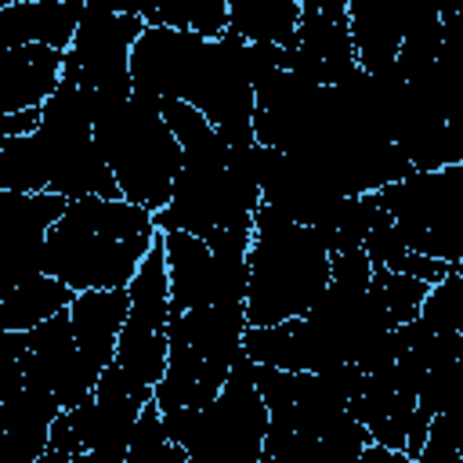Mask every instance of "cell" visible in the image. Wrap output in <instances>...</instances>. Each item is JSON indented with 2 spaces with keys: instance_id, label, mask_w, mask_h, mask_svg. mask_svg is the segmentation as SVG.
<instances>
[{
  "instance_id": "22",
  "label": "cell",
  "mask_w": 463,
  "mask_h": 463,
  "mask_svg": "<svg viewBox=\"0 0 463 463\" xmlns=\"http://www.w3.org/2000/svg\"><path fill=\"white\" fill-rule=\"evenodd\" d=\"M373 289L383 300V307L391 311L394 326L420 318V307H423V300L430 293L427 282L409 279V275H398V271H387V268H373Z\"/></svg>"
},
{
  "instance_id": "4",
  "label": "cell",
  "mask_w": 463,
  "mask_h": 463,
  "mask_svg": "<svg viewBox=\"0 0 463 463\" xmlns=\"http://www.w3.org/2000/svg\"><path fill=\"white\" fill-rule=\"evenodd\" d=\"M409 250L456 268L463 260V163L441 170H412L380 192Z\"/></svg>"
},
{
  "instance_id": "23",
  "label": "cell",
  "mask_w": 463,
  "mask_h": 463,
  "mask_svg": "<svg viewBox=\"0 0 463 463\" xmlns=\"http://www.w3.org/2000/svg\"><path fill=\"white\" fill-rule=\"evenodd\" d=\"M420 318L434 329V333H463V275L449 271L438 286H430Z\"/></svg>"
},
{
  "instance_id": "6",
  "label": "cell",
  "mask_w": 463,
  "mask_h": 463,
  "mask_svg": "<svg viewBox=\"0 0 463 463\" xmlns=\"http://www.w3.org/2000/svg\"><path fill=\"white\" fill-rule=\"evenodd\" d=\"M170 275H166V250L163 235L152 242L148 257L141 260L130 282V315L119 333L116 365L137 391L156 394L159 380L170 365Z\"/></svg>"
},
{
  "instance_id": "21",
  "label": "cell",
  "mask_w": 463,
  "mask_h": 463,
  "mask_svg": "<svg viewBox=\"0 0 463 463\" xmlns=\"http://www.w3.org/2000/svg\"><path fill=\"white\" fill-rule=\"evenodd\" d=\"M127 463H188V452L166 438L163 412H159L156 402L145 405V412H141V420L134 427Z\"/></svg>"
},
{
  "instance_id": "15",
  "label": "cell",
  "mask_w": 463,
  "mask_h": 463,
  "mask_svg": "<svg viewBox=\"0 0 463 463\" xmlns=\"http://www.w3.org/2000/svg\"><path fill=\"white\" fill-rule=\"evenodd\" d=\"M170 275V315L217 304V264L206 239L188 232H159Z\"/></svg>"
},
{
  "instance_id": "26",
  "label": "cell",
  "mask_w": 463,
  "mask_h": 463,
  "mask_svg": "<svg viewBox=\"0 0 463 463\" xmlns=\"http://www.w3.org/2000/svg\"><path fill=\"white\" fill-rule=\"evenodd\" d=\"M354 463H412L405 452H398V449H383V445H369Z\"/></svg>"
},
{
  "instance_id": "3",
  "label": "cell",
  "mask_w": 463,
  "mask_h": 463,
  "mask_svg": "<svg viewBox=\"0 0 463 463\" xmlns=\"http://www.w3.org/2000/svg\"><path fill=\"white\" fill-rule=\"evenodd\" d=\"M90 119H94V141L123 192L127 203L148 210L152 217L170 206L174 181L181 174L184 152L174 137L170 123L163 119V105L127 98V101H105L90 94Z\"/></svg>"
},
{
  "instance_id": "16",
  "label": "cell",
  "mask_w": 463,
  "mask_h": 463,
  "mask_svg": "<svg viewBox=\"0 0 463 463\" xmlns=\"http://www.w3.org/2000/svg\"><path fill=\"white\" fill-rule=\"evenodd\" d=\"M76 300V293L58 282L47 271L29 275L25 282L4 289V304H0V329L4 333H29L36 326H43L47 318L69 311Z\"/></svg>"
},
{
  "instance_id": "13",
  "label": "cell",
  "mask_w": 463,
  "mask_h": 463,
  "mask_svg": "<svg viewBox=\"0 0 463 463\" xmlns=\"http://www.w3.org/2000/svg\"><path fill=\"white\" fill-rule=\"evenodd\" d=\"M87 14V4L72 0H29V4H4L0 7V47H54L69 51L76 40V29Z\"/></svg>"
},
{
  "instance_id": "9",
  "label": "cell",
  "mask_w": 463,
  "mask_h": 463,
  "mask_svg": "<svg viewBox=\"0 0 463 463\" xmlns=\"http://www.w3.org/2000/svg\"><path fill=\"white\" fill-rule=\"evenodd\" d=\"M65 210L69 199L54 192H36V195L0 192V257L7 271V289L43 271L47 235Z\"/></svg>"
},
{
  "instance_id": "14",
  "label": "cell",
  "mask_w": 463,
  "mask_h": 463,
  "mask_svg": "<svg viewBox=\"0 0 463 463\" xmlns=\"http://www.w3.org/2000/svg\"><path fill=\"white\" fill-rule=\"evenodd\" d=\"M351 18V40L358 54V69L376 76L391 65H398V51L412 18V4L394 0H347Z\"/></svg>"
},
{
  "instance_id": "7",
  "label": "cell",
  "mask_w": 463,
  "mask_h": 463,
  "mask_svg": "<svg viewBox=\"0 0 463 463\" xmlns=\"http://www.w3.org/2000/svg\"><path fill=\"white\" fill-rule=\"evenodd\" d=\"M145 29H148V22L130 7L87 4L76 40L65 51V80H72L80 90H90L105 101L134 98L130 54Z\"/></svg>"
},
{
  "instance_id": "17",
  "label": "cell",
  "mask_w": 463,
  "mask_h": 463,
  "mask_svg": "<svg viewBox=\"0 0 463 463\" xmlns=\"http://www.w3.org/2000/svg\"><path fill=\"white\" fill-rule=\"evenodd\" d=\"M300 29V0H228V33L242 43L293 47Z\"/></svg>"
},
{
  "instance_id": "27",
  "label": "cell",
  "mask_w": 463,
  "mask_h": 463,
  "mask_svg": "<svg viewBox=\"0 0 463 463\" xmlns=\"http://www.w3.org/2000/svg\"><path fill=\"white\" fill-rule=\"evenodd\" d=\"M452 271H459V275H463V260H459V264H456V268H452Z\"/></svg>"
},
{
  "instance_id": "24",
  "label": "cell",
  "mask_w": 463,
  "mask_h": 463,
  "mask_svg": "<svg viewBox=\"0 0 463 463\" xmlns=\"http://www.w3.org/2000/svg\"><path fill=\"white\" fill-rule=\"evenodd\" d=\"M318 445H322V463H354L373 445V434L365 430V423L344 412L318 434Z\"/></svg>"
},
{
  "instance_id": "18",
  "label": "cell",
  "mask_w": 463,
  "mask_h": 463,
  "mask_svg": "<svg viewBox=\"0 0 463 463\" xmlns=\"http://www.w3.org/2000/svg\"><path fill=\"white\" fill-rule=\"evenodd\" d=\"M130 11H137L148 25L195 33L203 40H221L228 33V0H163Z\"/></svg>"
},
{
  "instance_id": "20",
  "label": "cell",
  "mask_w": 463,
  "mask_h": 463,
  "mask_svg": "<svg viewBox=\"0 0 463 463\" xmlns=\"http://www.w3.org/2000/svg\"><path fill=\"white\" fill-rule=\"evenodd\" d=\"M0 192H18V195L47 192V163L36 134L0 141Z\"/></svg>"
},
{
  "instance_id": "11",
  "label": "cell",
  "mask_w": 463,
  "mask_h": 463,
  "mask_svg": "<svg viewBox=\"0 0 463 463\" xmlns=\"http://www.w3.org/2000/svg\"><path fill=\"white\" fill-rule=\"evenodd\" d=\"M130 315V289H90L76 293L69 318H72V336L80 358L101 376L116 362L119 333Z\"/></svg>"
},
{
  "instance_id": "5",
  "label": "cell",
  "mask_w": 463,
  "mask_h": 463,
  "mask_svg": "<svg viewBox=\"0 0 463 463\" xmlns=\"http://www.w3.org/2000/svg\"><path fill=\"white\" fill-rule=\"evenodd\" d=\"M271 412L253 380V362L242 354L224 383V391L199 409L188 441V463H260L268 441Z\"/></svg>"
},
{
  "instance_id": "1",
  "label": "cell",
  "mask_w": 463,
  "mask_h": 463,
  "mask_svg": "<svg viewBox=\"0 0 463 463\" xmlns=\"http://www.w3.org/2000/svg\"><path fill=\"white\" fill-rule=\"evenodd\" d=\"M156 239V217L127 199H72L47 235L43 271L72 293L130 289Z\"/></svg>"
},
{
  "instance_id": "12",
  "label": "cell",
  "mask_w": 463,
  "mask_h": 463,
  "mask_svg": "<svg viewBox=\"0 0 463 463\" xmlns=\"http://www.w3.org/2000/svg\"><path fill=\"white\" fill-rule=\"evenodd\" d=\"M65 80V54L54 47H11L0 51V116L43 109Z\"/></svg>"
},
{
  "instance_id": "8",
  "label": "cell",
  "mask_w": 463,
  "mask_h": 463,
  "mask_svg": "<svg viewBox=\"0 0 463 463\" xmlns=\"http://www.w3.org/2000/svg\"><path fill=\"white\" fill-rule=\"evenodd\" d=\"M286 69L322 87H344L362 72L347 0H300V29L297 43L286 47Z\"/></svg>"
},
{
  "instance_id": "2",
  "label": "cell",
  "mask_w": 463,
  "mask_h": 463,
  "mask_svg": "<svg viewBox=\"0 0 463 463\" xmlns=\"http://www.w3.org/2000/svg\"><path fill=\"white\" fill-rule=\"evenodd\" d=\"M333 279V250L318 228L297 224L286 213L260 203L253 213L250 246V293L246 322L250 329L282 326L311 311Z\"/></svg>"
},
{
  "instance_id": "25",
  "label": "cell",
  "mask_w": 463,
  "mask_h": 463,
  "mask_svg": "<svg viewBox=\"0 0 463 463\" xmlns=\"http://www.w3.org/2000/svg\"><path fill=\"white\" fill-rule=\"evenodd\" d=\"M40 119H43V109H25V112L0 116V141L4 137H29V134H36Z\"/></svg>"
},
{
  "instance_id": "19",
  "label": "cell",
  "mask_w": 463,
  "mask_h": 463,
  "mask_svg": "<svg viewBox=\"0 0 463 463\" xmlns=\"http://www.w3.org/2000/svg\"><path fill=\"white\" fill-rule=\"evenodd\" d=\"M441 40L445 36H441L438 4H412V18H409V29H405V40H402V51H398V69L409 83L438 69Z\"/></svg>"
},
{
  "instance_id": "10",
  "label": "cell",
  "mask_w": 463,
  "mask_h": 463,
  "mask_svg": "<svg viewBox=\"0 0 463 463\" xmlns=\"http://www.w3.org/2000/svg\"><path fill=\"white\" fill-rule=\"evenodd\" d=\"M61 405L51 391L22 387L0 402V463H40L51 449V427Z\"/></svg>"
}]
</instances>
